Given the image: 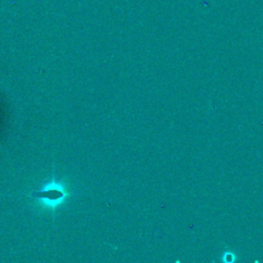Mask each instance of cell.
I'll return each instance as SVG.
<instances>
[{
	"mask_svg": "<svg viewBox=\"0 0 263 263\" xmlns=\"http://www.w3.org/2000/svg\"><path fill=\"white\" fill-rule=\"evenodd\" d=\"M65 197V193L62 188L57 186L55 184H52L49 186V188L43 189L38 193V198L42 199L44 202H46L49 205H55L54 203H59L61 199Z\"/></svg>",
	"mask_w": 263,
	"mask_h": 263,
	"instance_id": "1",
	"label": "cell"
}]
</instances>
